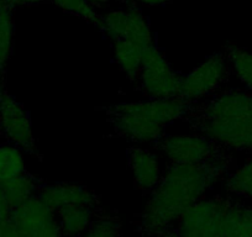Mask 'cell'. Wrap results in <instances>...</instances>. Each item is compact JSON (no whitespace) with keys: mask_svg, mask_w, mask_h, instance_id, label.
I'll use <instances>...</instances> for the list:
<instances>
[{"mask_svg":"<svg viewBox=\"0 0 252 237\" xmlns=\"http://www.w3.org/2000/svg\"><path fill=\"white\" fill-rule=\"evenodd\" d=\"M234 156L207 164H178L169 162L162 178L145 204L136 224L145 237L176 226L181 217L218 182L236 168Z\"/></svg>","mask_w":252,"mask_h":237,"instance_id":"1","label":"cell"},{"mask_svg":"<svg viewBox=\"0 0 252 237\" xmlns=\"http://www.w3.org/2000/svg\"><path fill=\"white\" fill-rule=\"evenodd\" d=\"M182 120L222 151L252 153V93L246 89H222L189 105Z\"/></svg>","mask_w":252,"mask_h":237,"instance_id":"2","label":"cell"},{"mask_svg":"<svg viewBox=\"0 0 252 237\" xmlns=\"http://www.w3.org/2000/svg\"><path fill=\"white\" fill-rule=\"evenodd\" d=\"M188 108V104L179 99H147L114 104L100 110L105 113L115 136L136 144H155L166 134L168 125L183 118Z\"/></svg>","mask_w":252,"mask_h":237,"instance_id":"3","label":"cell"},{"mask_svg":"<svg viewBox=\"0 0 252 237\" xmlns=\"http://www.w3.org/2000/svg\"><path fill=\"white\" fill-rule=\"evenodd\" d=\"M231 74L225 53H213L192 72L182 74L178 99L188 105L199 103L226 88Z\"/></svg>","mask_w":252,"mask_h":237,"instance_id":"4","label":"cell"},{"mask_svg":"<svg viewBox=\"0 0 252 237\" xmlns=\"http://www.w3.org/2000/svg\"><path fill=\"white\" fill-rule=\"evenodd\" d=\"M182 74L174 71L157 43L145 50L136 84L149 99H178Z\"/></svg>","mask_w":252,"mask_h":237,"instance_id":"5","label":"cell"},{"mask_svg":"<svg viewBox=\"0 0 252 237\" xmlns=\"http://www.w3.org/2000/svg\"><path fill=\"white\" fill-rule=\"evenodd\" d=\"M171 163L207 164L229 156V152L213 144L202 135H167L164 134L154 144Z\"/></svg>","mask_w":252,"mask_h":237,"instance_id":"6","label":"cell"},{"mask_svg":"<svg viewBox=\"0 0 252 237\" xmlns=\"http://www.w3.org/2000/svg\"><path fill=\"white\" fill-rule=\"evenodd\" d=\"M231 197L203 198L177 222L182 237H222V226Z\"/></svg>","mask_w":252,"mask_h":237,"instance_id":"7","label":"cell"},{"mask_svg":"<svg viewBox=\"0 0 252 237\" xmlns=\"http://www.w3.org/2000/svg\"><path fill=\"white\" fill-rule=\"evenodd\" d=\"M101 32L113 41L127 40L147 48L155 45L156 37L152 32L149 19L137 6L127 9H114L101 14L99 28Z\"/></svg>","mask_w":252,"mask_h":237,"instance_id":"8","label":"cell"},{"mask_svg":"<svg viewBox=\"0 0 252 237\" xmlns=\"http://www.w3.org/2000/svg\"><path fill=\"white\" fill-rule=\"evenodd\" d=\"M0 134L6 141L15 145L25 153L42 161L32 132L29 111L6 91L0 105Z\"/></svg>","mask_w":252,"mask_h":237,"instance_id":"9","label":"cell"},{"mask_svg":"<svg viewBox=\"0 0 252 237\" xmlns=\"http://www.w3.org/2000/svg\"><path fill=\"white\" fill-rule=\"evenodd\" d=\"M10 222L19 237H66L52 210L36 195L11 211Z\"/></svg>","mask_w":252,"mask_h":237,"instance_id":"10","label":"cell"},{"mask_svg":"<svg viewBox=\"0 0 252 237\" xmlns=\"http://www.w3.org/2000/svg\"><path fill=\"white\" fill-rule=\"evenodd\" d=\"M36 197L53 212L76 205L100 207V197L93 190L72 183H43L38 188Z\"/></svg>","mask_w":252,"mask_h":237,"instance_id":"11","label":"cell"},{"mask_svg":"<svg viewBox=\"0 0 252 237\" xmlns=\"http://www.w3.org/2000/svg\"><path fill=\"white\" fill-rule=\"evenodd\" d=\"M126 156L136 188L145 194H150L163 174L157 157L151 151L141 147H129Z\"/></svg>","mask_w":252,"mask_h":237,"instance_id":"12","label":"cell"},{"mask_svg":"<svg viewBox=\"0 0 252 237\" xmlns=\"http://www.w3.org/2000/svg\"><path fill=\"white\" fill-rule=\"evenodd\" d=\"M101 207L76 205L61 209L53 212L57 220L61 232L66 237H81L88 231L89 227L98 217Z\"/></svg>","mask_w":252,"mask_h":237,"instance_id":"13","label":"cell"},{"mask_svg":"<svg viewBox=\"0 0 252 237\" xmlns=\"http://www.w3.org/2000/svg\"><path fill=\"white\" fill-rule=\"evenodd\" d=\"M114 59L119 68L125 73L130 82L136 83L142 66V58L146 48L127 40H118L111 42Z\"/></svg>","mask_w":252,"mask_h":237,"instance_id":"14","label":"cell"},{"mask_svg":"<svg viewBox=\"0 0 252 237\" xmlns=\"http://www.w3.org/2000/svg\"><path fill=\"white\" fill-rule=\"evenodd\" d=\"M43 183L45 182L42 179L31 174L30 172H26V173L0 185V190L3 192L4 198L13 211L14 209L28 202L30 198L35 197L38 188Z\"/></svg>","mask_w":252,"mask_h":237,"instance_id":"15","label":"cell"},{"mask_svg":"<svg viewBox=\"0 0 252 237\" xmlns=\"http://www.w3.org/2000/svg\"><path fill=\"white\" fill-rule=\"evenodd\" d=\"M222 237H252V207L231 198L225 214Z\"/></svg>","mask_w":252,"mask_h":237,"instance_id":"16","label":"cell"},{"mask_svg":"<svg viewBox=\"0 0 252 237\" xmlns=\"http://www.w3.org/2000/svg\"><path fill=\"white\" fill-rule=\"evenodd\" d=\"M26 172L24 152L10 142L0 144V185Z\"/></svg>","mask_w":252,"mask_h":237,"instance_id":"17","label":"cell"},{"mask_svg":"<svg viewBox=\"0 0 252 237\" xmlns=\"http://www.w3.org/2000/svg\"><path fill=\"white\" fill-rule=\"evenodd\" d=\"M224 53L232 73L240 79L246 90L252 93V53L232 43L225 46Z\"/></svg>","mask_w":252,"mask_h":237,"instance_id":"18","label":"cell"},{"mask_svg":"<svg viewBox=\"0 0 252 237\" xmlns=\"http://www.w3.org/2000/svg\"><path fill=\"white\" fill-rule=\"evenodd\" d=\"M224 188L229 194L252 199V158L227 174Z\"/></svg>","mask_w":252,"mask_h":237,"instance_id":"19","label":"cell"},{"mask_svg":"<svg viewBox=\"0 0 252 237\" xmlns=\"http://www.w3.org/2000/svg\"><path fill=\"white\" fill-rule=\"evenodd\" d=\"M13 8L6 9L0 16V72L5 73V67L13 52L14 14Z\"/></svg>","mask_w":252,"mask_h":237,"instance_id":"20","label":"cell"},{"mask_svg":"<svg viewBox=\"0 0 252 237\" xmlns=\"http://www.w3.org/2000/svg\"><path fill=\"white\" fill-rule=\"evenodd\" d=\"M121 224L114 211L101 210L88 231L81 237H120Z\"/></svg>","mask_w":252,"mask_h":237,"instance_id":"21","label":"cell"},{"mask_svg":"<svg viewBox=\"0 0 252 237\" xmlns=\"http://www.w3.org/2000/svg\"><path fill=\"white\" fill-rule=\"evenodd\" d=\"M53 5L62 9L66 13L73 14L84 19L88 23L99 28L101 21V14L89 3L88 0H50Z\"/></svg>","mask_w":252,"mask_h":237,"instance_id":"22","label":"cell"},{"mask_svg":"<svg viewBox=\"0 0 252 237\" xmlns=\"http://www.w3.org/2000/svg\"><path fill=\"white\" fill-rule=\"evenodd\" d=\"M118 1L129 6H137V4L146 6H161L171 3L172 0H118Z\"/></svg>","mask_w":252,"mask_h":237,"instance_id":"23","label":"cell"},{"mask_svg":"<svg viewBox=\"0 0 252 237\" xmlns=\"http://www.w3.org/2000/svg\"><path fill=\"white\" fill-rule=\"evenodd\" d=\"M11 209L9 204L6 203L5 198H4L3 192L0 190V225L4 222H8L10 220Z\"/></svg>","mask_w":252,"mask_h":237,"instance_id":"24","label":"cell"},{"mask_svg":"<svg viewBox=\"0 0 252 237\" xmlns=\"http://www.w3.org/2000/svg\"><path fill=\"white\" fill-rule=\"evenodd\" d=\"M10 8H15V6H24V5H36V4L45 3V1H50V0H5Z\"/></svg>","mask_w":252,"mask_h":237,"instance_id":"25","label":"cell"},{"mask_svg":"<svg viewBox=\"0 0 252 237\" xmlns=\"http://www.w3.org/2000/svg\"><path fill=\"white\" fill-rule=\"evenodd\" d=\"M0 237H19L10 220L0 225Z\"/></svg>","mask_w":252,"mask_h":237,"instance_id":"26","label":"cell"},{"mask_svg":"<svg viewBox=\"0 0 252 237\" xmlns=\"http://www.w3.org/2000/svg\"><path fill=\"white\" fill-rule=\"evenodd\" d=\"M154 237H182L181 234H179L177 226L168 227V229L163 230V231L158 232L157 235H155Z\"/></svg>","mask_w":252,"mask_h":237,"instance_id":"27","label":"cell"},{"mask_svg":"<svg viewBox=\"0 0 252 237\" xmlns=\"http://www.w3.org/2000/svg\"><path fill=\"white\" fill-rule=\"evenodd\" d=\"M88 1L96 9V10L104 8V6L108 5V4L110 3V0H88Z\"/></svg>","mask_w":252,"mask_h":237,"instance_id":"28","label":"cell"},{"mask_svg":"<svg viewBox=\"0 0 252 237\" xmlns=\"http://www.w3.org/2000/svg\"><path fill=\"white\" fill-rule=\"evenodd\" d=\"M6 93V90L4 89V73L0 72V105H1V101H3L4 94Z\"/></svg>","mask_w":252,"mask_h":237,"instance_id":"29","label":"cell"},{"mask_svg":"<svg viewBox=\"0 0 252 237\" xmlns=\"http://www.w3.org/2000/svg\"><path fill=\"white\" fill-rule=\"evenodd\" d=\"M5 5H8L5 0H0V8H1V6H5Z\"/></svg>","mask_w":252,"mask_h":237,"instance_id":"30","label":"cell"},{"mask_svg":"<svg viewBox=\"0 0 252 237\" xmlns=\"http://www.w3.org/2000/svg\"><path fill=\"white\" fill-rule=\"evenodd\" d=\"M0 139H1V134H0Z\"/></svg>","mask_w":252,"mask_h":237,"instance_id":"31","label":"cell"}]
</instances>
